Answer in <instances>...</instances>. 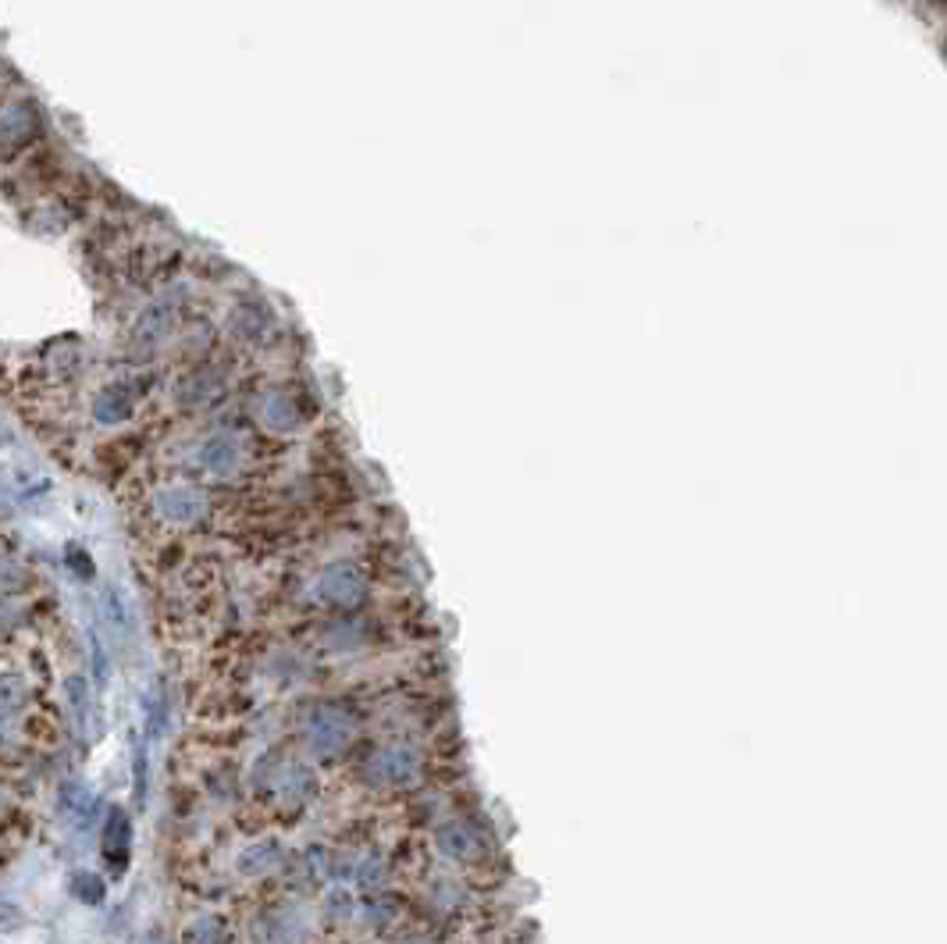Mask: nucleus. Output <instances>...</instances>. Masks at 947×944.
Listing matches in <instances>:
<instances>
[{
  "label": "nucleus",
  "mask_w": 947,
  "mask_h": 944,
  "mask_svg": "<svg viewBox=\"0 0 947 944\" xmlns=\"http://www.w3.org/2000/svg\"><path fill=\"white\" fill-rule=\"evenodd\" d=\"M72 887H75V895L83 901H100L104 898V884L97 881V876H89V873H79Z\"/></svg>",
  "instance_id": "obj_1"
}]
</instances>
